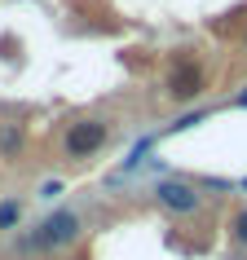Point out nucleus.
Here are the masks:
<instances>
[{"mask_svg": "<svg viewBox=\"0 0 247 260\" xmlns=\"http://www.w3.org/2000/svg\"><path fill=\"white\" fill-rule=\"evenodd\" d=\"M84 234V220L80 212H71V207H57L49 216L36 225V230L18 243V251H27V256H49V251H67L75 238Z\"/></svg>", "mask_w": 247, "mask_h": 260, "instance_id": "1", "label": "nucleus"}, {"mask_svg": "<svg viewBox=\"0 0 247 260\" xmlns=\"http://www.w3.org/2000/svg\"><path fill=\"white\" fill-rule=\"evenodd\" d=\"M110 137H115L110 119H97V115H88V119H75L67 133H62V154H67V159H75V164H84V159H97V154L110 146Z\"/></svg>", "mask_w": 247, "mask_h": 260, "instance_id": "2", "label": "nucleus"}, {"mask_svg": "<svg viewBox=\"0 0 247 260\" xmlns=\"http://www.w3.org/2000/svg\"><path fill=\"white\" fill-rule=\"evenodd\" d=\"M164 93L172 97V102H199V97L207 93V67L199 62V57H190V53H181V57H172V67H168V75H164Z\"/></svg>", "mask_w": 247, "mask_h": 260, "instance_id": "3", "label": "nucleus"}, {"mask_svg": "<svg viewBox=\"0 0 247 260\" xmlns=\"http://www.w3.org/2000/svg\"><path fill=\"white\" fill-rule=\"evenodd\" d=\"M155 203L164 207L168 216H194L203 207V194H199V185H190L181 177H164L155 185Z\"/></svg>", "mask_w": 247, "mask_h": 260, "instance_id": "4", "label": "nucleus"}, {"mask_svg": "<svg viewBox=\"0 0 247 260\" xmlns=\"http://www.w3.org/2000/svg\"><path fill=\"white\" fill-rule=\"evenodd\" d=\"M22 150H27V133H22L18 123H0V159L18 164V159H22Z\"/></svg>", "mask_w": 247, "mask_h": 260, "instance_id": "5", "label": "nucleus"}, {"mask_svg": "<svg viewBox=\"0 0 247 260\" xmlns=\"http://www.w3.org/2000/svg\"><path fill=\"white\" fill-rule=\"evenodd\" d=\"M18 220H22V203L18 199H5L0 203V230H18Z\"/></svg>", "mask_w": 247, "mask_h": 260, "instance_id": "6", "label": "nucleus"}, {"mask_svg": "<svg viewBox=\"0 0 247 260\" xmlns=\"http://www.w3.org/2000/svg\"><path fill=\"white\" fill-rule=\"evenodd\" d=\"M230 238L238 247H247V207H238V212L230 216Z\"/></svg>", "mask_w": 247, "mask_h": 260, "instance_id": "7", "label": "nucleus"}, {"mask_svg": "<svg viewBox=\"0 0 247 260\" xmlns=\"http://www.w3.org/2000/svg\"><path fill=\"white\" fill-rule=\"evenodd\" d=\"M203 119H207V110H190V115H181V119L168 128V137H177V133H190L194 123H203Z\"/></svg>", "mask_w": 247, "mask_h": 260, "instance_id": "8", "label": "nucleus"}, {"mask_svg": "<svg viewBox=\"0 0 247 260\" xmlns=\"http://www.w3.org/2000/svg\"><path fill=\"white\" fill-rule=\"evenodd\" d=\"M57 194H62V181H44L40 185V199H57Z\"/></svg>", "mask_w": 247, "mask_h": 260, "instance_id": "9", "label": "nucleus"}, {"mask_svg": "<svg viewBox=\"0 0 247 260\" xmlns=\"http://www.w3.org/2000/svg\"><path fill=\"white\" fill-rule=\"evenodd\" d=\"M230 106H234V110H247V88H243V93H234V102H230Z\"/></svg>", "mask_w": 247, "mask_h": 260, "instance_id": "10", "label": "nucleus"}, {"mask_svg": "<svg viewBox=\"0 0 247 260\" xmlns=\"http://www.w3.org/2000/svg\"><path fill=\"white\" fill-rule=\"evenodd\" d=\"M238 190H243V194H247V177H243V181H238Z\"/></svg>", "mask_w": 247, "mask_h": 260, "instance_id": "11", "label": "nucleus"}, {"mask_svg": "<svg viewBox=\"0 0 247 260\" xmlns=\"http://www.w3.org/2000/svg\"><path fill=\"white\" fill-rule=\"evenodd\" d=\"M243 53H247V27H243Z\"/></svg>", "mask_w": 247, "mask_h": 260, "instance_id": "12", "label": "nucleus"}]
</instances>
